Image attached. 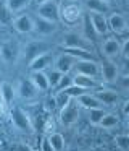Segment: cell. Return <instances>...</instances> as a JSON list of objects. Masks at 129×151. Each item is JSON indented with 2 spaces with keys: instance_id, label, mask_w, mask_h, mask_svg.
Here are the masks:
<instances>
[{
  "instance_id": "obj_46",
  "label": "cell",
  "mask_w": 129,
  "mask_h": 151,
  "mask_svg": "<svg viewBox=\"0 0 129 151\" xmlns=\"http://www.w3.org/2000/svg\"><path fill=\"white\" fill-rule=\"evenodd\" d=\"M105 2H108V4L111 5V2H115V0H105Z\"/></svg>"
},
{
  "instance_id": "obj_36",
  "label": "cell",
  "mask_w": 129,
  "mask_h": 151,
  "mask_svg": "<svg viewBox=\"0 0 129 151\" xmlns=\"http://www.w3.org/2000/svg\"><path fill=\"white\" fill-rule=\"evenodd\" d=\"M129 75V59H124L119 67V76H128Z\"/></svg>"
},
{
  "instance_id": "obj_33",
  "label": "cell",
  "mask_w": 129,
  "mask_h": 151,
  "mask_svg": "<svg viewBox=\"0 0 129 151\" xmlns=\"http://www.w3.org/2000/svg\"><path fill=\"white\" fill-rule=\"evenodd\" d=\"M84 29H86V34H84V36H86L90 42L95 39V36H99V34L94 31V28H92V24H90V21H89V18H87V17H86V21H84Z\"/></svg>"
},
{
  "instance_id": "obj_45",
  "label": "cell",
  "mask_w": 129,
  "mask_h": 151,
  "mask_svg": "<svg viewBox=\"0 0 129 151\" xmlns=\"http://www.w3.org/2000/svg\"><path fill=\"white\" fill-rule=\"evenodd\" d=\"M124 34H126V36L129 37V26H128V29H126V33H124Z\"/></svg>"
},
{
  "instance_id": "obj_10",
  "label": "cell",
  "mask_w": 129,
  "mask_h": 151,
  "mask_svg": "<svg viewBox=\"0 0 129 151\" xmlns=\"http://www.w3.org/2000/svg\"><path fill=\"white\" fill-rule=\"evenodd\" d=\"M47 50H48V46L44 41H32V42L26 44L24 50H23V57H24V60L29 63L32 59L39 57L40 54L47 52Z\"/></svg>"
},
{
  "instance_id": "obj_21",
  "label": "cell",
  "mask_w": 129,
  "mask_h": 151,
  "mask_svg": "<svg viewBox=\"0 0 129 151\" xmlns=\"http://www.w3.org/2000/svg\"><path fill=\"white\" fill-rule=\"evenodd\" d=\"M86 7L90 13H102L105 15L106 12H110L111 5L105 0H86Z\"/></svg>"
},
{
  "instance_id": "obj_14",
  "label": "cell",
  "mask_w": 129,
  "mask_h": 151,
  "mask_svg": "<svg viewBox=\"0 0 129 151\" xmlns=\"http://www.w3.org/2000/svg\"><path fill=\"white\" fill-rule=\"evenodd\" d=\"M16 94L21 99H26V101H32V99L37 98L39 91L34 85H32L31 80H19L18 86H16Z\"/></svg>"
},
{
  "instance_id": "obj_16",
  "label": "cell",
  "mask_w": 129,
  "mask_h": 151,
  "mask_svg": "<svg viewBox=\"0 0 129 151\" xmlns=\"http://www.w3.org/2000/svg\"><path fill=\"white\" fill-rule=\"evenodd\" d=\"M87 18H89L90 24H92L94 31H95L99 36H105L108 33V21H106V17L102 13H87Z\"/></svg>"
},
{
  "instance_id": "obj_15",
  "label": "cell",
  "mask_w": 129,
  "mask_h": 151,
  "mask_svg": "<svg viewBox=\"0 0 129 151\" xmlns=\"http://www.w3.org/2000/svg\"><path fill=\"white\" fill-rule=\"evenodd\" d=\"M100 78L105 83H113L119 78V67L113 60H108L106 63L100 65Z\"/></svg>"
},
{
  "instance_id": "obj_5",
  "label": "cell",
  "mask_w": 129,
  "mask_h": 151,
  "mask_svg": "<svg viewBox=\"0 0 129 151\" xmlns=\"http://www.w3.org/2000/svg\"><path fill=\"white\" fill-rule=\"evenodd\" d=\"M21 50H19L18 44L11 42V41H5L0 44V59L6 63V65H15L18 62Z\"/></svg>"
},
{
  "instance_id": "obj_47",
  "label": "cell",
  "mask_w": 129,
  "mask_h": 151,
  "mask_svg": "<svg viewBox=\"0 0 129 151\" xmlns=\"http://www.w3.org/2000/svg\"><path fill=\"white\" fill-rule=\"evenodd\" d=\"M128 23H129V21H128Z\"/></svg>"
},
{
  "instance_id": "obj_6",
  "label": "cell",
  "mask_w": 129,
  "mask_h": 151,
  "mask_svg": "<svg viewBox=\"0 0 129 151\" xmlns=\"http://www.w3.org/2000/svg\"><path fill=\"white\" fill-rule=\"evenodd\" d=\"M37 17L44 18V20L53 21V23H60L61 17H60V5L55 2V0H50L44 5H39L37 7Z\"/></svg>"
},
{
  "instance_id": "obj_27",
  "label": "cell",
  "mask_w": 129,
  "mask_h": 151,
  "mask_svg": "<svg viewBox=\"0 0 129 151\" xmlns=\"http://www.w3.org/2000/svg\"><path fill=\"white\" fill-rule=\"evenodd\" d=\"M105 109L103 107H95V109H89V122L92 125H99L100 120L103 119V115H105Z\"/></svg>"
},
{
  "instance_id": "obj_13",
  "label": "cell",
  "mask_w": 129,
  "mask_h": 151,
  "mask_svg": "<svg viewBox=\"0 0 129 151\" xmlns=\"http://www.w3.org/2000/svg\"><path fill=\"white\" fill-rule=\"evenodd\" d=\"M13 28L18 31L19 34H29L34 31V18L28 13H21L15 17L13 20Z\"/></svg>"
},
{
  "instance_id": "obj_37",
  "label": "cell",
  "mask_w": 129,
  "mask_h": 151,
  "mask_svg": "<svg viewBox=\"0 0 129 151\" xmlns=\"http://www.w3.org/2000/svg\"><path fill=\"white\" fill-rule=\"evenodd\" d=\"M40 151H55L53 146L50 145V141H48V138H44L40 143Z\"/></svg>"
},
{
  "instance_id": "obj_34",
  "label": "cell",
  "mask_w": 129,
  "mask_h": 151,
  "mask_svg": "<svg viewBox=\"0 0 129 151\" xmlns=\"http://www.w3.org/2000/svg\"><path fill=\"white\" fill-rule=\"evenodd\" d=\"M47 76H48V83H50V86H52V88H55V86L58 85V81H60V78L63 76V73H60L58 70L52 68L50 73H48Z\"/></svg>"
},
{
  "instance_id": "obj_9",
  "label": "cell",
  "mask_w": 129,
  "mask_h": 151,
  "mask_svg": "<svg viewBox=\"0 0 129 151\" xmlns=\"http://www.w3.org/2000/svg\"><path fill=\"white\" fill-rule=\"evenodd\" d=\"M53 59L55 57L52 55L50 52H44L39 57L32 59L31 62L28 63V68L31 70V72H45L47 68H50V67L53 65Z\"/></svg>"
},
{
  "instance_id": "obj_38",
  "label": "cell",
  "mask_w": 129,
  "mask_h": 151,
  "mask_svg": "<svg viewBox=\"0 0 129 151\" xmlns=\"http://www.w3.org/2000/svg\"><path fill=\"white\" fill-rule=\"evenodd\" d=\"M119 85L123 89H128L129 91V75L128 76H119Z\"/></svg>"
},
{
  "instance_id": "obj_2",
  "label": "cell",
  "mask_w": 129,
  "mask_h": 151,
  "mask_svg": "<svg viewBox=\"0 0 129 151\" xmlns=\"http://www.w3.org/2000/svg\"><path fill=\"white\" fill-rule=\"evenodd\" d=\"M10 120H11L13 127L18 128L19 132L31 133V132L34 130V128H32V122H31L29 114L23 107H19V106L11 107V111H10Z\"/></svg>"
},
{
  "instance_id": "obj_23",
  "label": "cell",
  "mask_w": 129,
  "mask_h": 151,
  "mask_svg": "<svg viewBox=\"0 0 129 151\" xmlns=\"http://www.w3.org/2000/svg\"><path fill=\"white\" fill-rule=\"evenodd\" d=\"M0 94H2V98H3L6 106L11 104L15 96H16V86H13L10 81H3L0 85Z\"/></svg>"
},
{
  "instance_id": "obj_32",
  "label": "cell",
  "mask_w": 129,
  "mask_h": 151,
  "mask_svg": "<svg viewBox=\"0 0 129 151\" xmlns=\"http://www.w3.org/2000/svg\"><path fill=\"white\" fill-rule=\"evenodd\" d=\"M64 91L68 93V96L69 98H73V99H77L79 96H82L84 93H87L86 89H82V88H79V86H76V85H71L68 89H64Z\"/></svg>"
},
{
  "instance_id": "obj_30",
  "label": "cell",
  "mask_w": 129,
  "mask_h": 151,
  "mask_svg": "<svg viewBox=\"0 0 129 151\" xmlns=\"http://www.w3.org/2000/svg\"><path fill=\"white\" fill-rule=\"evenodd\" d=\"M71 99H73V98H69L66 91H58V93H55V98H53V101L57 102V106L61 109L63 106H66L68 102L71 101Z\"/></svg>"
},
{
  "instance_id": "obj_19",
  "label": "cell",
  "mask_w": 129,
  "mask_h": 151,
  "mask_svg": "<svg viewBox=\"0 0 129 151\" xmlns=\"http://www.w3.org/2000/svg\"><path fill=\"white\" fill-rule=\"evenodd\" d=\"M94 94L102 106H115L118 102V93L111 89H95Z\"/></svg>"
},
{
  "instance_id": "obj_29",
  "label": "cell",
  "mask_w": 129,
  "mask_h": 151,
  "mask_svg": "<svg viewBox=\"0 0 129 151\" xmlns=\"http://www.w3.org/2000/svg\"><path fill=\"white\" fill-rule=\"evenodd\" d=\"M71 85H73V76H69V75L66 73V75L61 76L60 81H58V85L55 86V93H58V91H64V89H68Z\"/></svg>"
},
{
  "instance_id": "obj_12",
  "label": "cell",
  "mask_w": 129,
  "mask_h": 151,
  "mask_svg": "<svg viewBox=\"0 0 129 151\" xmlns=\"http://www.w3.org/2000/svg\"><path fill=\"white\" fill-rule=\"evenodd\" d=\"M106 21H108V29L113 31L115 34H118V36L124 34L126 29H128V26H129L128 18L123 17L121 13H111L106 18Z\"/></svg>"
},
{
  "instance_id": "obj_24",
  "label": "cell",
  "mask_w": 129,
  "mask_h": 151,
  "mask_svg": "<svg viewBox=\"0 0 129 151\" xmlns=\"http://www.w3.org/2000/svg\"><path fill=\"white\" fill-rule=\"evenodd\" d=\"M5 4H6V7H8L10 13L16 15V13H19V12L26 10V8L32 4V0H5Z\"/></svg>"
},
{
  "instance_id": "obj_43",
  "label": "cell",
  "mask_w": 129,
  "mask_h": 151,
  "mask_svg": "<svg viewBox=\"0 0 129 151\" xmlns=\"http://www.w3.org/2000/svg\"><path fill=\"white\" fill-rule=\"evenodd\" d=\"M3 81H5V80H3V73H2V72H0V85H2V83H3Z\"/></svg>"
},
{
  "instance_id": "obj_44",
  "label": "cell",
  "mask_w": 129,
  "mask_h": 151,
  "mask_svg": "<svg viewBox=\"0 0 129 151\" xmlns=\"http://www.w3.org/2000/svg\"><path fill=\"white\" fill-rule=\"evenodd\" d=\"M126 124H128V127H129V114L126 115Z\"/></svg>"
},
{
  "instance_id": "obj_39",
  "label": "cell",
  "mask_w": 129,
  "mask_h": 151,
  "mask_svg": "<svg viewBox=\"0 0 129 151\" xmlns=\"http://www.w3.org/2000/svg\"><path fill=\"white\" fill-rule=\"evenodd\" d=\"M13 151H32V148L29 146V145H26V143H19V145H16V146L13 148Z\"/></svg>"
},
{
  "instance_id": "obj_26",
  "label": "cell",
  "mask_w": 129,
  "mask_h": 151,
  "mask_svg": "<svg viewBox=\"0 0 129 151\" xmlns=\"http://www.w3.org/2000/svg\"><path fill=\"white\" fill-rule=\"evenodd\" d=\"M118 122H119L118 115L113 114V112H106V114L103 115V119L100 120L99 125H102L103 128H113V127H116V125H118Z\"/></svg>"
},
{
  "instance_id": "obj_3",
  "label": "cell",
  "mask_w": 129,
  "mask_h": 151,
  "mask_svg": "<svg viewBox=\"0 0 129 151\" xmlns=\"http://www.w3.org/2000/svg\"><path fill=\"white\" fill-rule=\"evenodd\" d=\"M60 17L63 21L69 24H74L82 18V7L74 0H66L60 7Z\"/></svg>"
},
{
  "instance_id": "obj_41",
  "label": "cell",
  "mask_w": 129,
  "mask_h": 151,
  "mask_svg": "<svg viewBox=\"0 0 129 151\" xmlns=\"http://www.w3.org/2000/svg\"><path fill=\"white\" fill-rule=\"evenodd\" d=\"M121 111H123V114H124V115L129 114V99H126V101H124V104H123Z\"/></svg>"
},
{
  "instance_id": "obj_7",
  "label": "cell",
  "mask_w": 129,
  "mask_h": 151,
  "mask_svg": "<svg viewBox=\"0 0 129 151\" xmlns=\"http://www.w3.org/2000/svg\"><path fill=\"white\" fill-rule=\"evenodd\" d=\"M74 72L77 75H87L99 78L100 76V65L95 59H87V60H77L74 65Z\"/></svg>"
},
{
  "instance_id": "obj_25",
  "label": "cell",
  "mask_w": 129,
  "mask_h": 151,
  "mask_svg": "<svg viewBox=\"0 0 129 151\" xmlns=\"http://www.w3.org/2000/svg\"><path fill=\"white\" fill-rule=\"evenodd\" d=\"M47 138H48V141H50V145L53 146L55 151H63L64 150V137L61 133H58V132H52Z\"/></svg>"
},
{
  "instance_id": "obj_20",
  "label": "cell",
  "mask_w": 129,
  "mask_h": 151,
  "mask_svg": "<svg viewBox=\"0 0 129 151\" xmlns=\"http://www.w3.org/2000/svg\"><path fill=\"white\" fill-rule=\"evenodd\" d=\"M32 85L37 88V91H47L50 88V83H48V76L45 72H31V78Z\"/></svg>"
},
{
  "instance_id": "obj_22",
  "label": "cell",
  "mask_w": 129,
  "mask_h": 151,
  "mask_svg": "<svg viewBox=\"0 0 129 151\" xmlns=\"http://www.w3.org/2000/svg\"><path fill=\"white\" fill-rule=\"evenodd\" d=\"M76 101L81 107L87 109V111H89V109H95V107H102V104H100V101L95 98V94H90V93H84V94L79 96Z\"/></svg>"
},
{
  "instance_id": "obj_8",
  "label": "cell",
  "mask_w": 129,
  "mask_h": 151,
  "mask_svg": "<svg viewBox=\"0 0 129 151\" xmlns=\"http://www.w3.org/2000/svg\"><path fill=\"white\" fill-rule=\"evenodd\" d=\"M76 62L77 60L74 59L73 55H69V54H66V52H61L60 55H57L53 59V68L58 70L60 73H63V75H66V73H69L71 70L74 68Z\"/></svg>"
},
{
  "instance_id": "obj_1",
  "label": "cell",
  "mask_w": 129,
  "mask_h": 151,
  "mask_svg": "<svg viewBox=\"0 0 129 151\" xmlns=\"http://www.w3.org/2000/svg\"><path fill=\"white\" fill-rule=\"evenodd\" d=\"M61 47H63V49H82V50L92 52V42H90L84 34L74 33V31H69V33L63 34Z\"/></svg>"
},
{
  "instance_id": "obj_4",
  "label": "cell",
  "mask_w": 129,
  "mask_h": 151,
  "mask_svg": "<svg viewBox=\"0 0 129 151\" xmlns=\"http://www.w3.org/2000/svg\"><path fill=\"white\" fill-rule=\"evenodd\" d=\"M79 120V104L76 99H71L66 106L60 109V122L66 127L76 124Z\"/></svg>"
},
{
  "instance_id": "obj_28",
  "label": "cell",
  "mask_w": 129,
  "mask_h": 151,
  "mask_svg": "<svg viewBox=\"0 0 129 151\" xmlns=\"http://www.w3.org/2000/svg\"><path fill=\"white\" fill-rule=\"evenodd\" d=\"M11 17H13V15L10 13L8 7H6V4H5V0H0V24L10 23Z\"/></svg>"
},
{
  "instance_id": "obj_18",
  "label": "cell",
  "mask_w": 129,
  "mask_h": 151,
  "mask_svg": "<svg viewBox=\"0 0 129 151\" xmlns=\"http://www.w3.org/2000/svg\"><path fill=\"white\" fill-rule=\"evenodd\" d=\"M73 85H76V86H79V88H82V89H97L100 86V83H99V80L97 78H94V76H87V75H74L73 76Z\"/></svg>"
},
{
  "instance_id": "obj_31",
  "label": "cell",
  "mask_w": 129,
  "mask_h": 151,
  "mask_svg": "<svg viewBox=\"0 0 129 151\" xmlns=\"http://www.w3.org/2000/svg\"><path fill=\"white\" fill-rule=\"evenodd\" d=\"M115 143L121 151H128L129 150V135H126V133L124 135H118V137L115 138Z\"/></svg>"
},
{
  "instance_id": "obj_42",
  "label": "cell",
  "mask_w": 129,
  "mask_h": 151,
  "mask_svg": "<svg viewBox=\"0 0 129 151\" xmlns=\"http://www.w3.org/2000/svg\"><path fill=\"white\" fill-rule=\"evenodd\" d=\"M34 2H35V5L39 7V5H44V4H47V2H50V0H34Z\"/></svg>"
},
{
  "instance_id": "obj_40",
  "label": "cell",
  "mask_w": 129,
  "mask_h": 151,
  "mask_svg": "<svg viewBox=\"0 0 129 151\" xmlns=\"http://www.w3.org/2000/svg\"><path fill=\"white\" fill-rule=\"evenodd\" d=\"M5 111H6V104H5V101H3L2 94H0V120H2L3 115H5Z\"/></svg>"
},
{
  "instance_id": "obj_17",
  "label": "cell",
  "mask_w": 129,
  "mask_h": 151,
  "mask_svg": "<svg viewBox=\"0 0 129 151\" xmlns=\"http://www.w3.org/2000/svg\"><path fill=\"white\" fill-rule=\"evenodd\" d=\"M57 28H58V23L44 20L40 17L34 18V33H37L39 36H50L57 31Z\"/></svg>"
},
{
  "instance_id": "obj_11",
  "label": "cell",
  "mask_w": 129,
  "mask_h": 151,
  "mask_svg": "<svg viewBox=\"0 0 129 151\" xmlns=\"http://www.w3.org/2000/svg\"><path fill=\"white\" fill-rule=\"evenodd\" d=\"M102 54H103V57H106L108 60L118 59V57L121 55V42H119L118 37H108V39L103 41Z\"/></svg>"
},
{
  "instance_id": "obj_35",
  "label": "cell",
  "mask_w": 129,
  "mask_h": 151,
  "mask_svg": "<svg viewBox=\"0 0 129 151\" xmlns=\"http://www.w3.org/2000/svg\"><path fill=\"white\" fill-rule=\"evenodd\" d=\"M121 55L123 59H129V37H126L121 42Z\"/></svg>"
}]
</instances>
